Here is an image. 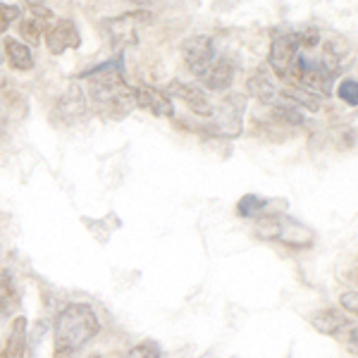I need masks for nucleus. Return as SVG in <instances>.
Instances as JSON below:
<instances>
[{
	"mask_svg": "<svg viewBox=\"0 0 358 358\" xmlns=\"http://www.w3.org/2000/svg\"><path fill=\"white\" fill-rule=\"evenodd\" d=\"M122 358H160V346L153 339H146V342L131 346Z\"/></svg>",
	"mask_w": 358,
	"mask_h": 358,
	"instance_id": "4be33fe9",
	"label": "nucleus"
},
{
	"mask_svg": "<svg viewBox=\"0 0 358 358\" xmlns=\"http://www.w3.org/2000/svg\"><path fill=\"white\" fill-rule=\"evenodd\" d=\"M153 22V15L148 10H131V13L110 17V20H103V29H106L110 45L115 50L131 48L138 43V34L141 29H146Z\"/></svg>",
	"mask_w": 358,
	"mask_h": 358,
	"instance_id": "20e7f679",
	"label": "nucleus"
},
{
	"mask_svg": "<svg viewBox=\"0 0 358 358\" xmlns=\"http://www.w3.org/2000/svg\"><path fill=\"white\" fill-rule=\"evenodd\" d=\"M296 38H299V48H315L320 43V31H317V27H308L303 31H296Z\"/></svg>",
	"mask_w": 358,
	"mask_h": 358,
	"instance_id": "393cba45",
	"label": "nucleus"
},
{
	"mask_svg": "<svg viewBox=\"0 0 358 358\" xmlns=\"http://www.w3.org/2000/svg\"><path fill=\"white\" fill-rule=\"evenodd\" d=\"M27 356V317H15L10 327V337L5 342V349L0 351V358H24Z\"/></svg>",
	"mask_w": 358,
	"mask_h": 358,
	"instance_id": "f3484780",
	"label": "nucleus"
},
{
	"mask_svg": "<svg viewBox=\"0 0 358 358\" xmlns=\"http://www.w3.org/2000/svg\"><path fill=\"white\" fill-rule=\"evenodd\" d=\"M45 45L53 55H62L69 48H82V34L72 20H60L45 31Z\"/></svg>",
	"mask_w": 358,
	"mask_h": 358,
	"instance_id": "9d476101",
	"label": "nucleus"
},
{
	"mask_svg": "<svg viewBox=\"0 0 358 358\" xmlns=\"http://www.w3.org/2000/svg\"><path fill=\"white\" fill-rule=\"evenodd\" d=\"M165 94L182 98V101L189 106V110L201 115V117H210V115H213V103L208 101V96L199 89V86L184 84V82H172L170 86H167Z\"/></svg>",
	"mask_w": 358,
	"mask_h": 358,
	"instance_id": "f8f14e48",
	"label": "nucleus"
},
{
	"mask_svg": "<svg viewBox=\"0 0 358 358\" xmlns=\"http://www.w3.org/2000/svg\"><path fill=\"white\" fill-rule=\"evenodd\" d=\"M282 96H285V101H292V106H296V108H306V110H310V113L320 110L317 96L310 94L308 89H303V86H299V84H287Z\"/></svg>",
	"mask_w": 358,
	"mask_h": 358,
	"instance_id": "6ab92c4d",
	"label": "nucleus"
},
{
	"mask_svg": "<svg viewBox=\"0 0 358 358\" xmlns=\"http://www.w3.org/2000/svg\"><path fill=\"white\" fill-rule=\"evenodd\" d=\"M310 325L320 334H325V337H337L339 332L349 327V317L339 313L337 308H322L310 315Z\"/></svg>",
	"mask_w": 358,
	"mask_h": 358,
	"instance_id": "4468645a",
	"label": "nucleus"
},
{
	"mask_svg": "<svg viewBox=\"0 0 358 358\" xmlns=\"http://www.w3.org/2000/svg\"><path fill=\"white\" fill-rule=\"evenodd\" d=\"M129 3H134V5H138V8H143V5H151L153 0H129Z\"/></svg>",
	"mask_w": 358,
	"mask_h": 358,
	"instance_id": "cd10ccee",
	"label": "nucleus"
},
{
	"mask_svg": "<svg viewBox=\"0 0 358 358\" xmlns=\"http://www.w3.org/2000/svg\"><path fill=\"white\" fill-rule=\"evenodd\" d=\"M337 94H339V98H342L344 103H349L351 108L358 106V84H356V79H344V82L339 84Z\"/></svg>",
	"mask_w": 358,
	"mask_h": 358,
	"instance_id": "5701e85b",
	"label": "nucleus"
},
{
	"mask_svg": "<svg viewBox=\"0 0 358 358\" xmlns=\"http://www.w3.org/2000/svg\"><path fill=\"white\" fill-rule=\"evenodd\" d=\"M246 110V98L241 94H232L224 98V103L217 110V120L213 127H206L215 136H239L241 131V117Z\"/></svg>",
	"mask_w": 358,
	"mask_h": 358,
	"instance_id": "423d86ee",
	"label": "nucleus"
},
{
	"mask_svg": "<svg viewBox=\"0 0 358 358\" xmlns=\"http://www.w3.org/2000/svg\"><path fill=\"white\" fill-rule=\"evenodd\" d=\"M358 296H356V292L351 289V292H344L342 294V299H339V303H342V308L349 310L351 315H356V310H358Z\"/></svg>",
	"mask_w": 358,
	"mask_h": 358,
	"instance_id": "a878e982",
	"label": "nucleus"
},
{
	"mask_svg": "<svg viewBox=\"0 0 358 358\" xmlns=\"http://www.w3.org/2000/svg\"><path fill=\"white\" fill-rule=\"evenodd\" d=\"M22 299L15 277L8 270H0V317H10L20 310Z\"/></svg>",
	"mask_w": 358,
	"mask_h": 358,
	"instance_id": "dca6fc26",
	"label": "nucleus"
},
{
	"mask_svg": "<svg viewBox=\"0 0 358 358\" xmlns=\"http://www.w3.org/2000/svg\"><path fill=\"white\" fill-rule=\"evenodd\" d=\"M0 60H3V55H0Z\"/></svg>",
	"mask_w": 358,
	"mask_h": 358,
	"instance_id": "c756f323",
	"label": "nucleus"
},
{
	"mask_svg": "<svg viewBox=\"0 0 358 358\" xmlns=\"http://www.w3.org/2000/svg\"><path fill=\"white\" fill-rule=\"evenodd\" d=\"M3 50H5V57H8L10 67L17 69V72H29V69H34V53L27 43L8 36L3 41Z\"/></svg>",
	"mask_w": 358,
	"mask_h": 358,
	"instance_id": "a211bd4d",
	"label": "nucleus"
},
{
	"mask_svg": "<svg viewBox=\"0 0 358 358\" xmlns=\"http://www.w3.org/2000/svg\"><path fill=\"white\" fill-rule=\"evenodd\" d=\"M265 206H268V199L256 196V194H246V196H241L239 203H236V215L239 217H258L265 210Z\"/></svg>",
	"mask_w": 358,
	"mask_h": 358,
	"instance_id": "aec40b11",
	"label": "nucleus"
},
{
	"mask_svg": "<svg viewBox=\"0 0 358 358\" xmlns=\"http://www.w3.org/2000/svg\"><path fill=\"white\" fill-rule=\"evenodd\" d=\"M122 53L110 57L98 67H91L79 74V79H89V98L98 113L110 120H122L136 108L134 86L127 84L122 77Z\"/></svg>",
	"mask_w": 358,
	"mask_h": 358,
	"instance_id": "f257e3e1",
	"label": "nucleus"
},
{
	"mask_svg": "<svg viewBox=\"0 0 358 358\" xmlns=\"http://www.w3.org/2000/svg\"><path fill=\"white\" fill-rule=\"evenodd\" d=\"M346 346H349L351 354L356 356V322H351L349 332H346Z\"/></svg>",
	"mask_w": 358,
	"mask_h": 358,
	"instance_id": "bb28decb",
	"label": "nucleus"
},
{
	"mask_svg": "<svg viewBox=\"0 0 358 358\" xmlns=\"http://www.w3.org/2000/svg\"><path fill=\"white\" fill-rule=\"evenodd\" d=\"M89 358H103V356H101V354H91Z\"/></svg>",
	"mask_w": 358,
	"mask_h": 358,
	"instance_id": "c85d7f7f",
	"label": "nucleus"
},
{
	"mask_svg": "<svg viewBox=\"0 0 358 358\" xmlns=\"http://www.w3.org/2000/svg\"><path fill=\"white\" fill-rule=\"evenodd\" d=\"M53 22V13L43 5H36V3H29L27 5V15L22 17L20 22V34L24 36L27 43L36 45L41 41V34L48 31V24Z\"/></svg>",
	"mask_w": 358,
	"mask_h": 358,
	"instance_id": "9b49d317",
	"label": "nucleus"
},
{
	"mask_svg": "<svg viewBox=\"0 0 358 358\" xmlns=\"http://www.w3.org/2000/svg\"><path fill=\"white\" fill-rule=\"evenodd\" d=\"M98 332H101V320L89 303H67L55 320L53 358H74Z\"/></svg>",
	"mask_w": 358,
	"mask_h": 358,
	"instance_id": "f03ea898",
	"label": "nucleus"
},
{
	"mask_svg": "<svg viewBox=\"0 0 358 358\" xmlns=\"http://www.w3.org/2000/svg\"><path fill=\"white\" fill-rule=\"evenodd\" d=\"M246 89H248V94L256 96L258 101L263 103V106H273V101H275V96H277L275 77L265 67L256 69V72H253L251 77H248Z\"/></svg>",
	"mask_w": 358,
	"mask_h": 358,
	"instance_id": "2eb2a0df",
	"label": "nucleus"
},
{
	"mask_svg": "<svg viewBox=\"0 0 358 358\" xmlns=\"http://www.w3.org/2000/svg\"><path fill=\"white\" fill-rule=\"evenodd\" d=\"M179 50H182L184 65L196 77H203L213 62H215V45H213V38L206 36V34L187 38Z\"/></svg>",
	"mask_w": 358,
	"mask_h": 358,
	"instance_id": "39448f33",
	"label": "nucleus"
},
{
	"mask_svg": "<svg viewBox=\"0 0 358 358\" xmlns=\"http://www.w3.org/2000/svg\"><path fill=\"white\" fill-rule=\"evenodd\" d=\"M270 113H273L275 120H280V122H285V124H289V127H301V124H306L303 113L299 110L296 106H287V103H280V106L270 108Z\"/></svg>",
	"mask_w": 358,
	"mask_h": 358,
	"instance_id": "412c9836",
	"label": "nucleus"
},
{
	"mask_svg": "<svg viewBox=\"0 0 358 358\" xmlns=\"http://www.w3.org/2000/svg\"><path fill=\"white\" fill-rule=\"evenodd\" d=\"M299 50H301V48H299L296 31L275 34L273 45H270L268 62H270V67H273V72L277 74V77L287 79V72H289L294 60L299 57Z\"/></svg>",
	"mask_w": 358,
	"mask_h": 358,
	"instance_id": "0eeeda50",
	"label": "nucleus"
},
{
	"mask_svg": "<svg viewBox=\"0 0 358 358\" xmlns=\"http://www.w3.org/2000/svg\"><path fill=\"white\" fill-rule=\"evenodd\" d=\"M256 236L263 241H282L285 246L308 248L313 246V232L306 229L301 222H296L289 215L273 213V215H261L256 220Z\"/></svg>",
	"mask_w": 358,
	"mask_h": 358,
	"instance_id": "7ed1b4c3",
	"label": "nucleus"
},
{
	"mask_svg": "<svg viewBox=\"0 0 358 358\" xmlns=\"http://www.w3.org/2000/svg\"><path fill=\"white\" fill-rule=\"evenodd\" d=\"M57 117L62 120V124L72 127L77 122H82L86 117V110H89V101H86V94L79 84H72L69 89L62 94V98L57 101Z\"/></svg>",
	"mask_w": 358,
	"mask_h": 358,
	"instance_id": "6e6552de",
	"label": "nucleus"
},
{
	"mask_svg": "<svg viewBox=\"0 0 358 358\" xmlns=\"http://www.w3.org/2000/svg\"><path fill=\"white\" fill-rule=\"evenodd\" d=\"M234 77H236V65L229 57H220L203 74V84L210 91H227L234 84Z\"/></svg>",
	"mask_w": 358,
	"mask_h": 358,
	"instance_id": "ddd939ff",
	"label": "nucleus"
},
{
	"mask_svg": "<svg viewBox=\"0 0 358 358\" xmlns=\"http://www.w3.org/2000/svg\"><path fill=\"white\" fill-rule=\"evenodd\" d=\"M134 103L136 108H143L155 117H172L175 115V106H172V98L165 91L155 89L148 84H138L134 86Z\"/></svg>",
	"mask_w": 358,
	"mask_h": 358,
	"instance_id": "1a4fd4ad",
	"label": "nucleus"
},
{
	"mask_svg": "<svg viewBox=\"0 0 358 358\" xmlns=\"http://www.w3.org/2000/svg\"><path fill=\"white\" fill-rule=\"evenodd\" d=\"M22 15V10L17 5H8V3H0V34H5L10 29V24Z\"/></svg>",
	"mask_w": 358,
	"mask_h": 358,
	"instance_id": "b1692460",
	"label": "nucleus"
}]
</instances>
